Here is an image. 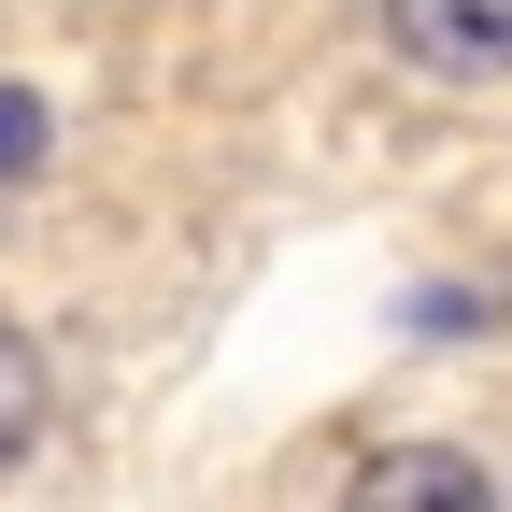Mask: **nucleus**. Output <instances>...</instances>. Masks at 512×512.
Wrapping results in <instances>:
<instances>
[{"instance_id":"f03ea898","label":"nucleus","mask_w":512,"mask_h":512,"mask_svg":"<svg viewBox=\"0 0 512 512\" xmlns=\"http://www.w3.org/2000/svg\"><path fill=\"white\" fill-rule=\"evenodd\" d=\"M384 29L427 72H512V0H384Z\"/></svg>"},{"instance_id":"7ed1b4c3","label":"nucleus","mask_w":512,"mask_h":512,"mask_svg":"<svg viewBox=\"0 0 512 512\" xmlns=\"http://www.w3.org/2000/svg\"><path fill=\"white\" fill-rule=\"evenodd\" d=\"M29 441H43V356L0 328V470H29Z\"/></svg>"},{"instance_id":"f257e3e1","label":"nucleus","mask_w":512,"mask_h":512,"mask_svg":"<svg viewBox=\"0 0 512 512\" xmlns=\"http://www.w3.org/2000/svg\"><path fill=\"white\" fill-rule=\"evenodd\" d=\"M342 512H498V484L456 456V441H384V456L342 484Z\"/></svg>"},{"instance_id":"20e7f679","label":"nucleus","mask_w":512,"mask_h":512,"mask_svg":"<svg viewBox=\"0 0 512 512\" xmlns=\"http://www.w3.org/2000/svg\"><path fill=\"white\" fill-rule=\"evenodd\" d=\"M29 157H43V100H29V86H0V171H29Z\"/></svg>"}]
</instances>
